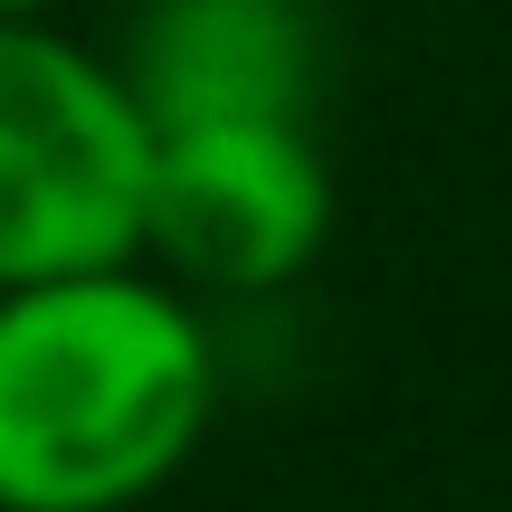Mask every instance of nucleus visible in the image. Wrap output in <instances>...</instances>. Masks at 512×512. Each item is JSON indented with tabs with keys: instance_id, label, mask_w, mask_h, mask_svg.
I'll return each mask as SVG.
<instances>
[{
	"instance_id": "3",
	"label": "nucleus",
	"mask_w": 512,
	"mask_h": 512,
	"mask_svg": "<svg viewBox=\"0 0 512 512\" xmlns=\"http://www.w3.org/2000/svg\"><path fill=\"white\" fill-rule=\"evenodd\" d=\"M332 247V171L313 124L247 114V124H181L152 143L143 266L181 294H285Z\"/></svg>"
},
{
	"instance_id": "2",
	"label": "nucleus",
	"mask_w": 512,
	"mask_h": 512,
	"mask_svg": "<svg viewBox=\"0 0 512 512\" xmlns=\"http://www.w3.org/2000/svg\"><path fill=\"white\" fill-rule=\"evenodd\" d=\"M152 114L105 48L0 19V294L143 266Z\"/></svg>"
},
{
	"instance_id": "5",
	"label": "nucleus",
	"mask_w": 512,
	"mask_h": 512,
	"mask_svg": "<svg viewBox=\"0 0 512 512\" xmlns=\"http://www.w3.org/2000/svg\"><path fill=\"white\" fill-rule=\"evenodd\" d=\"M0 19H57V0H0Z\"/></svg>"
},
{
	"instance_id": "4",
	"label": "nucleus",
	"mask_w": 512,
	"mask_h": 512,
	"mask_svg": "<svg viewBox=\"0 0 512 512\" xmlns=\"http://www.w3.org/2000/svg\"><path fill=\"white\" fill-rule=\"evenodd\" d=\"M114 67L143 95L152 133L247 124V114L313 124L323 19H313V0H143Z\"/></svg>"
},
{
	"instance_id": "1",
	"label": "nucleus",
	"mask_w": 512,
	"mask_h": 512,
	"mask_svg": "<svg viewBox=\"0 0 512 512\" xmlns=\"http://www.w3.org/2000/svg\"><path fill=\"white\" fill-rule=\"evenodd\" d=\"M219 418V342L152 266L0 294V512H133Z\"/></svg>"
}]
</instances>
